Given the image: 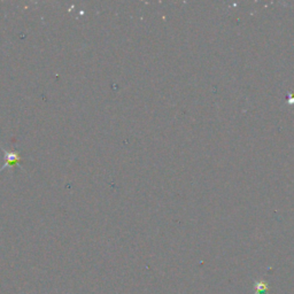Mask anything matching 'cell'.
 I'll list each match as a JSON object with an SVG mask.
<instances>
[{
	"mask_svg": "<svg viewBox=\"0 0 294 294\" xmlns=\"http://www.w3.org/2000/svg\"><path fill=\"white\" fill-rule=\"evenodd\" d=\"M6 154H7V164L5 167H10V166L15 165L16 162L20 160V157L17 154H8V153H6Z\"/></svg>",
	"mask_w": 294,
	"mask_h": 294,
	"instance_id": "6da1fadb",
	"label": "cell"
}]
</instances>
